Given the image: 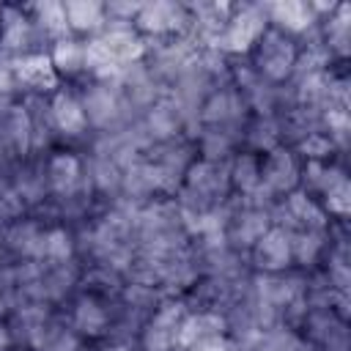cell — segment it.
<instances>
[{
  "label": "cell",
  "mask_w": 351,
  "mask_h": 351,
  "mask_svg": "<svg viewBox=\"0 0 351 351\" xmlns=\"http://www.w3.org/2000/svg\"><path fill=\"white\" fill-rule=\"evenodd\" d=\"M296 55H299V41L269 25L252 49V69L263 82L280 85L293 74Z\"/></svg>",
  "instance_id": "1"
},
{
  "label": "cell",
  "mask_w": 351,
  "mask_h": 351,
  "mask_svg": "<svg viewBox=\"0 0 351 351\" xmlns=\"http://www.w3.org/2000/svg\"><path fill=\"white\" fill-rule=\"evenodd\" d=\"M266 27H269L266 5H258V3L233 5L230 19L222 36L217 38L214 49H219L222 55H250L261 41V36L266 33Z\"/></svg>",
  "instance_id": "2"
},
{
  "label": "cell",
  "mask_w": 351,
  "mask_h": 351,
  "mask_svg": "<svg viewBox=\"0 0 351 351\" xmlns=\"http://www.w3.org/2000/svg\"><path fill=\"white\" fill-rule=\"evenodd\" d=\"M186 313L184 299H162L140 326V351H178V324Z\"/></svg>",
  "instance_id": "3"
},
{
  "label": "cell",
  "mask_w": 351,
  "mask_h": 351,
  "mask_svg": "<svg viewBox=\"0 0 351 351\" xmlns=\"http://www.w3.org/2000/svg\"><path fill=\"white\" fill-rule=\"evenodd\" d=\"M271 225L296 233V230H326L329 228V217L324 214L321 203L307 195L304 189H293L291 195L280 197L271 208Z\"/></svg>",
  "instance_id": "4"
},
{
  "label": "cell",
  "mask_w": 351,
  "mask_h": 351,
  "mask_svg": "<svg viewBox=\"0 0 351 351\" xmlns=\"http://www.w3.org/2000/svg\"><path fill=\"white\" fill-rule=\"evenodd\" d=\"M80 101H82L88 126H93L99 132H112V129L129 123V112H126L118 90L112 88V82H90V85H85Z\"/></svg>",
  "instance_id": "5"
},
{
  "label": "cell",
  "mask_w": 351,
  "mask_h": 351,
  "mask_svg": "<svg viewBox=\"0 0 351 351\" xmlns=\"http://www.w3.org/2000/svg\"><path fill=\"white\" fill-rule=\"evenodd\" d=\"M134 30L143 38L189 36L186 3H143L140 14L134 16Z\"/></svg>",
  "instance_id": "6"
},
{
  "label": "cell",
  "mask_w": 351,
  "mask_h": 351,
  "mask_svg": "<svg viewBox=\"0 0 351 351\" xmlns=\"http://www.w3.org/2000/svg\"><path fill=\"white\" fill-rule=\"evenodd\" d=\"M16 90H25V96H47L58 90V71L47 52H30L11 60Z\"/></svg>",
  "instance_id": "7"
},
{
  "label": "cell",
  "mask_w": 351,
  "mask_h": 351,
  "mask_svg": "<svg viewBox=\"0 0 351 351\" xmlns=\"http://www.w3.org/2000/svg\"><path fill=\"white\" fill-rule=\"evenodd\" d=\"M38 41V33L27 16L25 8H16V5H3L0 11V55L14 60V58H22V55H30L36 52Z\"/></svg>",
  "instance_id": "8"
},
{
  "label": "cell",
  "mask_w": 351,
  "mask_h": 351,
  "mask_svg": "<svg viewBox=\"0 0 351 351\" xmlns=\"http://www.w3.org/2000/svg\"><path fill=\"white\" fill-rule=\"evenodd\" d=\"M44 176L49 184L52 197H71L85 189V176H82V159L71 151H55L44 162Z\"/></svg>",
  "instance_id": "9"
},
{
  "label": "cell",
  "mask_w": 351,
  "mask_h": 351,
  "mask_svg": "<svg viewBox=\"0 0 351 351\" xmlns=\"http://www.w3.org/2000/svg\"><path fill=\"white\" fill-rule=\"evenodd\" d=\"M250 258H252V266L258 271H288L293 266V258H291V233L271 225L250 250Z\"/></svg>",
  "instance_id": "10"
},
{
  "label": "cell",
  "mask_w": 351,
  "mask_h": 351,
  "mask_svg": "<svg viewBox=\"0 0 351 351\" xmlns=\"http://www.w3.org/2000/svg\"><path fill=\"white\" fill-rule=\"evenodd\" d=\"M110 307L104 299L93 296V293H80L74 299V307H71V329L80 335V337H88V340H96V337H107L110 332Z\"/></svg>",
  "instance_id": "11"
},
{
  "label": "cell",
  "mask_w": 351,
  "mask_h": 351,
  "mask_svg": "<svg viewBox=\"0 0 351 351\" xmlns=\"http://www.w3.org/2000/svg\"><path fill=\"white\" fill-rule=\"evenodd\" d=\"M266 16H269V25L277 27L280 33L291 36V38H299L304 33H310L318 19L310 8V3L304 0H285V3H269L266 5Z\"/></svg>",
  "instance_id": "12"
},
{
  "label": "cell",
  "mask_w": 351,
  "mask_h": 351,
  "mask_svg": "<svg viewBox=\"0 0 351 351\" xmlns=\"http://www.w3.org/2000/svg\"><path fill=\"white\" fill-rule=\"evenodd\" d=\"M44 230L36 219H16L3 228V250L14 252L22 261H41L44 252Z\"/></svg>",
  "instance_id": "13"
},
{
  "label": "cell",
  "mask_w": 351,
  "mask_h": 351,
  "mask_svg": "<svg viewBox=\"0 0 351 351\" xmlns=\"http://www.w3.org/2000/svg\"><path fill=\"white\" fill-rule=\"evenodd\" d=\"M49 112H52V123H55L58 134L82 137L88 132V118H85L82 101L71 90H55L49 99Z\"/></svg>",
  "instance_id": "14"
},
{
  "label": "cell",
  "mask_w": 351,
  "mask_h": 351,
  "mask_svg": "<svg viewBox=\"0 0 351 351\" xmlns=\"http://www.w3.org/2000/svg\"><path fill=\"white\" fill-rule=\"evenodd\" d=\"M36 33H38V41L47 38V41H60V38H69L71 30H69V22H66V11H63V3H33V5H25Z\"/></svg>",
  "instance_id": "15"
},
{
  "label": "cell",
  "mask_w": 351,
  "mask_h": 351,
  "mask_svg": "<svg viewBox=\"0 0 351 351\" xmlns=\"http://www.w3.org/2000/svg\"><path fill=\"white\" fill-rule=\"evenodd\" d=\"M228 176H230V192L239 197H252L261 186V154L252 151H239L228 162Z\"/></svg>",
  "instance_id": "16"
},
{
  "label": "cell",
  "mask_w": 351,
  "mask_h": 351,
  "mask_svg": "<svg viewBox=\"0 0 351 351\" xmlns=\"http://www.w3.org/2000/svg\"><path fill=\"white\" fill-rule=\"evenodd\" d=\"M30 348L33 351H85L82 337L71 329V324H63L58 315L47 318V324L36 332Z\"/></svg>",
  "instance_id": "17"
},
{
  "label": "cell",
  "mask_w": 351,
  "mask_h": 351,
  "mask_svg": "<svg viewBox=\"0 0 351 351\" xmlns=\"http://www.w3.org/2000/svg\"><path fill=\"white\" fill-rule=\"evenodd\" d=\"M63 11H66V22H69L71 33L99 36L104 30V25H107L104 3H96V0H66Z\"/></svg>",
  "instance_id": "18"
},
{
  "label": "cell",
  "mask_w": 351,
  "mask_h": 351,
  "mask_svg": "<svg viewBox=\"0 0 351 351\" xmlns=\"http://www.w3.org/2000/svg\"><path fill=\"white\" fill-rule=\"evenodd\" d=\"M49 60H52L58 77L60 74H66V77L85 74V41H80L74 36L55 41L52 44V52H49Z\"/></svg>",
  "instance_id": "19"
},
{
  "label": "cell",
  "mask_w": 351,
  "mask_h": 351,
  "mask_svg": "<svg viewBox=\"0 0 351 351\" xmlns=\"http://www.w3.org/2000/svg\"><path fill=\"white\" fill-rule=\"evenodd\" d=\"M326 244V230H296L291 233V258L302 269H313L315 263H321Z\"/></svg>",
  "instance_id": "20"
},
{
  "label": "cell",
  "mask_w": 351,
  "mask_h": 351,
  "mask_svg": "<svg viewBox=\"0 0 351 351\" xmlns=\"http://www.w3.org/2000/svg\"><path fill=\"white\" fill-rule=\"evenodd\" d=\"M77 255V241H74V233L63 225H52L44 230V252H41V261H52V263H66V261H74Z\"/></svg>",
  "instance_id": "21"
},
{
  "label": "cell",
  "mask_w": 351,
  "mask_h": 351,
  "mask_svg": "<svg viewBox=\"0 0 351 351\" xmlns=\"http://www.w3.org/2000/svg\"><path fill=\"white\" fill-rule=\"evenodd\" d=\"M296 151H299L307 162H329L337 148L332 145V140H329L324 132H310L307 137H302V140L296 143Z\"/></svg>",
  "instance_id": "22"
},
{
  "label": "cell",
  "mask_w": 351,
  "mask_h": 351,
  "mask_svg": "<svg viewBox=\"0 0 351 351\" xmlns=\"http://www.w3.org/2000/svg\"><path fill=\"white\" fill-rule=\"evenodd\" d=\"M186 351H233L228 335H211V337H203L197 340L195 346H189Z\"/></svg>",
  "instance_id": "23"
},
{
  "label": "cell",
  "mask_w": 351,
  "mask_h": 351,
  "mask_svg": "<svg viewBox=\"0 0 351 351\" xmlns=\"http://www.w3.org/2000/svg\"><path fill=\"white\" fill-rule=\"evenodd\" d=\"M3 252H5V250H3V230H0V261H3Z\"/></svg>",
  "instance_id": "24"
},
{
  "label": "cell",
  "mask_w": 351,
  "mask_h": 351,
  "mask_svg": "<svg viewBox=\"0 0 351 351\" xmlns=\"http://www.w3.org/2000/svg\"><path fill=\"white\" fill-rule=\"evenodd\" d=\"M0 351H8V348H0Z\"/></svg>",
  "instance_id": "25"
}]
</instances>
